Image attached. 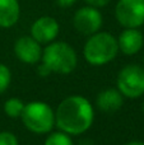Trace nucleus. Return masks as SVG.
<instances>
[{
    "instance_id": "6ab92c4d",
    "label": "nucleus",
    "mask_w": 144,
    "mask_h": 145,
    "mask_svg": "<svg viewBox=\"0 0 144 145\" xmlns=\"http://www.w3.org/2000/svg\"><path fill=\"white\" fill-rule=\"evenodd\" d=\"M38 74H40L41 76H47L48 74H51V71L45 64H42V65L38 66Z\"/></svg>"
},
{
    "instance_id": "9d476101",
    "label": "nucleus",
    "mask_w": 144,
    "mask_h": 145,
    "mask_svg": "<svg viewBox=\"0 0 144 145\" xmlns=\"http://www.w3.org/2000/svg\"><path fill=\"white\" fill-rule=\"evenodd\" d=\"M144 38L138 28H126L124 32L120 33L117 45L119 50L125 55H134L139 52L143 47Z\"/></svg>"
},
{
    "instance_id": "0eeeda50",
    "label": "nucleus",
    "mask_w": 144,
    "mask_h": 145,
    "mask_svg": "<svg viewBox=\"0 0 144 145\" xmlns=\"http://www.w3.org/2000/svg\"><path fill=\"white\" fill-rule=\"evenodd\" d=\"M102 14L94 7H83L78 9L74 14L73 25L81 35L91 36L98 32L102 27Z\"/></svg>"
},
{
    "instance_id": "f8f14e48",
    "label": "nucleus",
    "mask_w": 144,
    "mask_h": 145,
    "mask_svg": "<svg viewBox=\"0 0 144 145\" xmlns=\"http://www.w3.org/2000/svg\"><path fill=\"white\" fill-rule=\"evenodd\" d=\"M20 8L18 0H0V27L10 28L18 22Z\"/></svg>"
},
{
    "instance_id": "4468645a",
    "label": "nucleus",
    "mask_w": 144,
    "mask_h": 145,
    "mask_svg": "<svg viewBox=\"0 0 144 145\" xmlns=\"http://www.w3.org/2000/svg\"><path fill=\"white\" fill-rule=\"evenodd\" d=\"M45 145H74L73 140L70 139L69 134L64 133V131H58V133H52L47 136L45 140Z\"/></svg>"
},
{
    "instance_id": "a211bd4d",
    "label": "nucleus",
    "mask_w": 144,
    "mask_h": 145,
    "mask_svg": "<svg viewBox=\"0 0 144 145\" xmlns=\"http://www.w3.org/2000/svg\"><path fill=\"white\" fill-rule=\"evenodd\" d=\"M75 1L77 0H56V3H58V5L60 8H69V7H71Z\"/></svg>"
},
{
    "instance_id": "2eb2a0df",
    "label": "nucleus",
    "mask_w": 144,
    "mask_h": 145,
    "mask_svg": "<svg viewBox=\"0 0 144 145\" xmlns=\"http://www.w3.org/2000/svg\"><path fill=\"white\" fill-rule=\"evenodd\" d=\"M12 82V72L4 64H0V94L8 89Z\"/></svg>"
},
{
    "instance_id": "f257e3e1",
    "label": "nucleus",
    "mask_w": 144,
    "mask_h": 145,
    "mask_svg": "<svg viewBox=\"0 0 144 145\" xmlns=\"http://www.w3.org/2000/svg\"><path fill=\"white\" fill-rule=\"evenodd\" d=\"M94 111L91 102L82 95H69L55 111V125L69 135H81L91 129Z\"/></svg>"
},
{
    "instance_id": "39448f33",
    "label": "nucleus",
    "mask_w": 144,
    "mask_h": 145,
    "mask_svg": "<svg viewBox=\"0 0 144 145\" xmlns=\"http://www.w3.org/2000/svg\"><path fill=\"white\" fill-rule=\"evenodd\" d=\"M117 89L124 97L139 98L144 94V69L139 65H126L117 75Z\"/></svg>"
},
{
    "instance_id": "6e6552de",
    "label": "nucleus",
    "mask_w": 144,
    "mask_h": 145,
    "mask_svg": "<svg viewBox=\"0 0 144 145\" xmlns=\"http://www.w3.org/2000/svg\"><path fill=\"white\" fill-rule=\"evenodd\" d=\"M14 54L24 64H36L42 57L41 43L37 42L32 36H23L18 38L14 45Z\"/></svg>"
},
{
    "instance_id": "412c9836",
    "label": "nucleus",
    "mask_w": 144,
    "mask_h": 145,
    "mask_svg": "<svg viewBox=\"0 0 144 145\" xmlns=\"http://www.w3.org/2000/svg\"><path fill=\"white\" fill-rule=\"evenodd\" d=\"M143 112H144V103H143Z\"/></svg>"
},
{
    "instance_id": "aec40b11",
    "label": "nucleus",
    "mask_w": 144,
    "mask_h": 145,
    "mask_svg": "<svg viewBox=\"0 0 144 145\" xmlns=\"http://www.w3.org/2000/svg\"><path fill=\"white\" fill-rule=\"evenodd\" d=\"M126 145H144L143 141H130V143H128Z\"/></svg>"
},
{
    "instance_id": "9b49d317",
    "label": "nucleus",
    "mask_w": 144,
    "mask_h": 145,
    "mask_svg": "<svg viewBox=\"0 0 144 145\" xmlns=\"http://www.w3.org/2000/svg\"><path fill=\"white\" fill-rule=\"evenodd\" d=\"M96 103L99 111L112 113L121 108L124 103V95L119 89H105L97 95Z\"/></svg>"
},
{
    "instance_id": "1a4fd4ad",
    "label": "nucleus",
    "mask_w": 144,
    "mask_h": 145,
    "mask_svg": "<svg viewBox=\"0 0 144 145\" xmlns=\"http://www.w3.org/2000/svg\"><path fill=\"white\" fill-rule=\"evenodd\" d=\"M59 23L51 17H41L31 27V36L40 43H50L59 35Z\"/></svg>"
},
{
    "instance_id": "7ed1b4c3",
    "label": "nucleus",
    "mask_w": 144,
    "mask_h": 145,
    "mask_svg": "<svg viewBox=\"0 0 144 145\" xmlns=\"http://www.w3.org/2000/svg\"><path fill=\"white\" fill-rule=\"evenodd\" d=\"M42 64H45L51 72L70 74L78 64V57L69 43L52 42L42 51Z\"/></svg>"
},
{
    "instance_id": "f3484780",
    "label": "nucleus",
    "mask_w": 144,
    "mask_h": 145,
    "mask_svg": "<svg viewBox=\"0 0 144 145\" xmlns=\"http://www.w3.org/2000/svg\"><path fill=\"white\" fill-rule=\"evenodd\" d=\"M87 4H89L91 7H94V8H101V7H105L107 5L111 0H84Z\"/></svg>"
},
{
    "instance_id": "20e7f679",
    "label": "nucleus",
    "mask_w": 144,
    "mask_h": 145,
    "mask_svg": "<svg viewBox=\"0 0 144 145\" xmlns=\"http://www.w3.org/2000/svg\"><path fill=\"white\" fill-rule=\"evenodd\" d=\"M22 121L27 130L35 134H46L55 125V112L45 102H31L24 106Z\"/></svg>"
},
{
    "instance_id": "f03ea898",
    "label": "nucleus",
    "mask_w": 144,
    "mask_h": 145,
    "mask_svg": "<svg viewBox=\"0 0 144 145\" xmlns=\"http://www.w3.org/2000/svg\"><path fill=\"white\" fill-rule=\"evenodd\" d=\"M119 52L117 40L109 32H96L87 40L83 55L87 63L94 66L109 64Z\"/></svg>"
},
{
    "instance_id": "ddd939ff",
    "label": "nucleus",
    "mask_w": 144,
    "mask_h": 145,
    "mask_svg": "<svg viewBox=\"0 0 144 145\" xmlns=\"http://www.w3.org/2000/svg\"><path fill=\"white\" fill-rule=\"evenodd\" d=\"M24 103L18 98H9L7 102L4 103V112L7 113L9 117L18 118L22 116L23 110H24Z\"/></svg>"
},
{
    "instance_id": "dca6fc26",
    "label": "nucleus",
    "mask_w": 144,
    "mask_h": 145,
    "mask_svg": "<svg viewBox=\"0 0 144 145\" xmlns=\"http://www.w3.org/2000/svg\"><path fill=\"white\" fill-rule=\"evenodd\" d=\"M0 145H19V143L14 134L9 131H3L0 133Z\"/></svg>"
},
{
    "instance_id": "423d86ee",
    "label": "nucleus",
    "mask_w": 144,
    "mask_h": 145,
    "mask_svg": "<svg viewBox=\"0 0 144 145\" xmlns=\"http://www.w3.org/2000/svg\"><path fill=\"white\" fill-rule=\"evenodd\" d=\"M115 15L122 27L139 28L144 24V0H119Z\"/></svg>"
}]
</instances>
